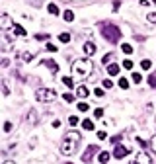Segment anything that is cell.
I'll return each mask as SVG.
<instances>
[{
	"label": "cell",
	"instance_id": "22",
	"mask_svg": "<svg viewBox=\"0 0 156 164\" xmlns=\"http://www.w3.org/2000/svg\"><path fill=\"white\" fill-rule=\"evenodd\" d=\"M121 51H123L125 55H131V53H133V47H131L129 43H123V45H121Z\"/></svg>",
	"mask_w": 156,
	"mask_h": 164
},
{
	"label": "cell",
	"instance_id": "18",
	"mask_svg": "<svg viewBox=\"0 0 156 164\" xmlns=\"http://www.w3.org/2000/svg\"><path fill=\"white\" fill-rule=\"evenodd\" d=\"M63 84L68 86V88H74V80H72L70 76H63Z\"/></svg>",
	"mask_w": 156,
	"mask_h": 164
},
{
	"label": "cell",
	"instance_id": "40",
	"mask_svg": "<svg viewBox=\"0 0 156 164\" xmlns=\"http://www.w3.org/2000/svg\"><path fill=\"white\" fill-rule=\"evenodd\" d=\"M94 115H96V117H102V115H104V110H102V107H98L96 112H94Z\"/></svg>",
	"mask_w": 156,
	"mask_h": 164
},
{
	"label": "cell",
	"instance_id": "17",
	"mask_svg": "<svg viewBox=\"0 0 156 164\" xmlns=\"http://www.w3.org/2000/svg\"><path fill=\"white\" fill-rule=\"evenodd\" d=\"M63 18H65L66 22H72V20H74V12H72V10H65Z\"/></svg>",
	"mask_w": 156,
	"mask_h": 164
},
{
	"label": "cell",
	"instance_id": "37",
	"mask_svg": "<svg viewBox=\"0 0 156 164\" xmlns=\"http://www.w3.org/2000/svg\"><path fill=\"white\" fill-rule=\"evenodd\" d=\"M4 131H6V133L12 131V123H10V121H6V123H4Z\"/></svg>",
	"mask_w": 156,
	"mask_h": 164
},
{
	"label": "cell",
	"instance_id": "10",
	"mask_svg": "<svg viewBox=\"0 0 156 164\" xmlns=\"http://www.w3.org/2000/svg\"><path fill=\"white\" fill-rule=\"evenodd\" d=\"M88 94H90V90H88L86 86H78L76 88V96L78 98H88Z\"/></svg>",
	"mask_w": 156,
	"mask_h": 164
},
{
	"label": "cell",
	"instance_id": "46",
	"mask_svg": "<svg viewBox=\"0 0 156 164\" xmlns=\"http://www.w3.org/2000/svg\"><path fill=\"white\" fill-rule=\"evenodd\" d=\"M2 164H16V162H12V160H4Z\"/></svg>",
	"mask_w": 156,
	"mask_h": 164
},
{
	"label": "cell",
	"instance_id": "27",
	"mask_svg": "<svg viewBox=\"0 0 156 164\" xmlns=\"http://www.w3.org/2000/svg\"><path fill=\"white\" fill-rule=\"evenodd\" d=\"M148 84H150V88H156V74H150L148 76Z\"/></svg>",
	"mask_w": 156,
	"mask_h": 164
},
{
	"label": "cell",
	"instance_id": "29",
	"mask_svg": "<svg viewBox=\"0 0 156 164\" xmlns=\"http://www.w3.org/2000/svg\"><path fill=\"white\" fill-rule=\"evenodd\" d=\"M78 110H80V112H88V110H90V105L84 104V102H80V104H78Z\"/></svg>",
	"mask_w": 156,
	"mask_h": 164
},
{
	"label": "cell",
	"instance_id": "43",
	"mask_svg": "<svg viewBox=\"0 0 156 164\" xmlns=\"http://www.w3.org/2000/svg\"><path fill=\"white\" fill-rule=\"evenodd\" d=\"M150 147H152V151H154V152H156V137H154V139H152V141H150Z\"/></svg>",
	"mask_w": 156,
	"mask_h": 164
},
{
	"label": "cell",
	"instance_id": "32",
	"mask_svg": "<svg viewBox=\"0 0 156 164\" xmlns=\"http://www.w3.org/2000/svg\"><path fill=\"white\" fill-rule=\"evenodd\" d=\"M22 59H24V61H27V63H29V61L33 59V53H24V55H22Z\"/></svg>",
	"mask_w": 156,
	"mask_h": 164
},
{
	"label": "cell",
	"instance_id": "7",
	"mask_svg": "<svg viewBox=\"0 0 156 164\" xmlns=\"http://www.w3.org/2000/svg\"><path fill=\"white\" fill-rule=\"evenodd\" d=\"M127 154H129V149H127L125 144H117L115 151H113V156L115 158H125Z\"/></svg>",
	"mask_w": 156,
	"mask_h": 164
},
{
	"label": "cell",
	"instance_id": "42",
	"mask_svg": "<svg viewBox=\"0 0 156 164\" xmlns=\"http://www.w3.org/2000/svg\"><path fill=\"white\" fill-rule=\"evenodd\" d=\"M35 39H49V35H43V33H39V35H35Z\"/></svg>",
	"mask_w": 156,
	"mask_h": 164
},
{
	"label": "cell",
	"instance_id": "35",
	"mask_svg": "<svg viewBox=\"0 0 156 164\" xmlns=\"http://www.w3.org/2000/svg\"><path fill=\"white\" fill-rule=\"evenodd\" d=\"M47 51H51V53H55V51H57V45H53V43H47Z\"/></svg>",
	"mask_w": 156,
	"mask_h": 164
},
{
	"label": "cell",
	"instance_id": "20",
	"mask_svg": "<svg viewBox=\"0 0 156 164\" xmlns=\"http://www.w3.org/2000/svg\"><path fill=\"white\" fill-rule=\"evenodd\" d=\"M111 61H113V55H111V53H107V55H104V59H102V63H104V65L107 66V65H111Z\"/></svg>",
	"mask_w": 156,
	"mask_h": 164
},
{
	"label": "cell",
	"instance_id": "33",
	"mask_svg": "<svg viewBox=\"0 0 156 164\" xmlns=\"http://www.w3.org/2000/svg\"><path fill=\"white\" fill-rule=\"evenodd\" d=\"M123 66L127 68V70H131V68H133V61H129V59H127V61H123Z\"/></svg>",
	"mask_w": 156,
	"mask_h": 164
},
{
	"label": "cell",
	"instance_id": "8",
	"mask_svg": "<svg viewBox=\"0 0 156 164\" xmlns=\"http://www.w3.org/2000/svg\"><path fill=\"white\" fill-rule=\"evenodd\" d=\"M135 164H152V158L146 154V152H139L135 158Z\"/></svg>",
	"mask_w": 156,
	"mask_h": 164
},
{
	"label": "cell",
	"instance_id": "38",
	"mask_svg": "<svg viewBox=\"0 0 156 164\" xmlns=\"http://www.w3.org/2000/svg\"><path fill=\"white\" fill-rule=\"evenodd\" d=\"M146 18H148V22H150V24H156V14H148Z\"/></svg>",
	"mask_w": 156,
	"mask_h": 164
},
{
	"label": "cell",
	"instance_id": "30",
	"mask_svg": "<svg viewBox=\"0 0 156 164\" xmlns=\"http://www.w3.org/2000/svg\"><path fill=\"white\" fill-rule=\"evenodd\" d=\"M68 123H70L72 127H76V125H78V117H76V115H70V117H68Z\"/></svg>",
	"mask_w": 156,
	"mask_h": 164
},
{
	"label": "cell",
	"instance_id": "39",
	"mask_svg": "<svg viewBox=\"0 0 156 164\" xmlns=\"http://www.w3.org/2000/svg\"><path fill=\"white\" fill-rule=\"evenodd\" d=\"M94 94H96L98 98H102V96H104V90H102V88H96V90H94Z\"/></svg>",
	"mask_w": 156,
	"mask_h": 164
},
{
	"label": "cell",
	"instance_id": "28",
	"mask_svg": "<svg viewBox=\"0 0 156 164\" xmlns=\"http://www.w3.org/2000/svg\"><path fill=\"white\" fill-rule=\"evenodd\" d=\"M2 92H4V96H8V94H10V88H8V82H6V80H2Z\"/></svg>",
	"mask_w": 156,
	"mask_h": 164
},
{
	"label": "cell",
	"instance_id": "19",
	"mask_svg": "<svg viewBox=\"0 0 156 164\" xmlns=\"http://www.w3.org/2000/svg\"><path fill=\"white\" fill-rule=\"evenodd\" d=\"M10 47H12V45H10V39L4 35V37H2V51H8Z\"/></svg>",
	"mask_w": 156,
	"mask_h": 164
},
{
	"label": "cell",
	"instance_id": "24",
	"mask_svg": "<svg viewBox=\"0 0 156 164\" xmlns=\"http://www.w3.org/2000/svg\"><path fill=\"white\" fill-rule=\"evenodd\" d=\"M47 10H49V14H53V16H57V14H58L57 4H49V6H47Z\"/></svg>",
	"mask_w": 156,
	"mask_h": 164
},
{
	"label": "cell",
	"instance_id": "21",
	"mask_svg": "<svg viewBox=\"0 0 156 164\" xmlns=\"http://www.w3.org/2000/svg\"><path fill=\"white\" fill-rule=\"evenodd\" d=\"M58 41L68 43V41H70V33H58Z\"/></svg>",
	"mask_w": 156,
	"mask_h": 164
},
{
	"label": "cell",
	"instance_id": "11",
	"mask_svg": "<svg viewBox=\"0 0 156 164\" xmlns=\"http://www.w3.org/2000/svg\"><path fill=\"white\" fill-rule=\"evenodd\" d=\"M43 65H47V66H49L53 74H55V72H58V65H57V63H55L53 59H47V61H43Z\"/></svg>",
	"mask_w": 156,
	"mask_h": 164
},
{
	"label": "cell",
	"instance_id": "4",
	"mask_svg": "<svg viewBox=\"0 0 156 164\" xmlns=\"http://www.w3.org/2000/svg\"><path fill=\"white\" fill-rule=\"evenodd\" d=\"M55 98H57V92L53 88H39V90H35V100L37 102H53Z\"/></svg>",
	"mask_w": 156,
	"mask_h": 164
},
{
	"label": "cell",
	"instance_id": "31",
	"mask_svg": "<svg viewBox=\"0 0 156 164\" xmlns=\"http://www.w3.org/2000/svg\"><path fill=\"white\" fill-rule=\"evenodd\" d=\"M104 88H107V90H111V88H113V82H111L109 78H105V80H104Z\"/></svg>",
	"mask_w": 156,
	"mask_h": 164
},
{
	"label": "cell",
	"instance_id": "48",
	"mask_svg": "<svg viewBox=\"0 0 156 164\" xmlns=\"http://www.w3.org/2000/svg\"><path fill=\"white\" fill-rule=\"evenodd\" d=\"M66 164H72V162H66Z\"/></svg>",
	"mask_w": 156,
	"mask_h": 164
},
{
	"label": "cell",
	"instance_id": "9",
	"mask_svg": "<svg viewBox=\"0 0 156 164\" xmlns=\"http://www.w3.org/2000/svg\"><path fill=\"white\" fill-rule=\"evenodd\" d=\"M96 43H94V41H86L84 43V53L86 55H94V53H96Z\"/></svg>",
	"mask_w": 156,
	"mask_h": 164
},
{
	"label": "cell",
	"instance_id": "15",
	"mask_svg": "<svg viewBox=\"0 0 156 164\" xmlns=\"http://www.w3.org/2000/svg\"><path fill=\"white\" fill-rule=\"evenodd\" d=\"M82 127H84L86 131H92V129H94V121H92V119H84V121H82Z\"/></svg>",
	"mask_w": 156,
	"mask_h": 164
},
{
	"label": "cell",
	"instance_id": "14",
	"mask_svg": "<svg viewBox=\"0 0 156 164\" xmlns=\"http://www.w3.org/2000/svg\"><path fill=\"white\" fill-rule=\"evenodd\" d=\"M98 160H100V164H105L107 160H109V152H107V151H102L100 154H98Z\"/></svg>",
	"mask_w": 156,
	"mask_h": 164
},
{
	"label": "cell",
	"instance_id": "47",
	"mask_svg": "<svg viewBox=\"0 0 156 164\" xmlns=\"http://www.w3.org/2000/svg\"><path fill=\"white\" fill-rule=\"evenodd\" d=\"M152 4H156V0H152Z\"/></svg>",
	"mask_w": 156,
	"mask_h": 164
},
{
	"label": "cell",
	"instance_id": "26",
	"mask_svg": "<svg viewBox=\"0 0 156 164\" xmlns=\"http://www.w3.org/2000/svg\"><path fill=\"white\" fill-rule=\"evenodd\" d=\"M150 66H152V63H150L148 59H144V61H141V68H144V70H148Z\"/></svg>",
	"mask_w": 156,
	"mask_h": 164
},
{
	"label": "cell",
	"instance_id": "16",
	"mask_svg": "<svg viewBox=\"0 0 156 164\" xmlns=\"http://www.w3.org/2000/svg\"><path fill=\"white\" fill-rule=\"evenodd\" d=\"M12 29H14V33H16V35H22V37L26 35V29H24L22 26H18V24H16V26H14Z\"/></svg>",
	"mask_w": 156,
	"mask_h": 164
},
{
	"label": "cell",
	"instance_id": "45",
	"mask_svg": "<svg viewBox=\"0 0 156 164\" xmlns=\"http://www.w3.org/2000/svg\"><path fill=\"white\" fill-rule=\"evenodd\" d=\"M53 127H55V129H57V127H61V121H58V119H55V121H53Z\"/></svg>",
	"mask_w": 156,
	"mask_h": 164
},
{
	"label": "cell",
	"instance_id": "36",
	"mask_svg": "<svg viewBox=\"0 0 156 164\" xmlns=\"http://www.w3.org/2000/svg\"><path fill=\"white\" fill-rule=\"evenodd\" d=\"M98 139H100V141H105V139H107L105 131H98Z\"/></svg>",
	"mask_w": 156,
	"mask_h": 164
},
{
	"label": "cell",
	"instance_id": "5",
	"mask_svg": "<svg viewBox=\"0 0 156 164\" xmlns=\"http://www.w3.org/2000/svg\"><path fill=\"white\" fill-rule=\"evenodd\" d=\"M14 26H16V24L12 22V18H10L8 14H2V16H0V27H2V29H10V27H14Z\"/></svg>",
	"mask_w": 156,
	"mask_h": 164
},
{
	"label": "cell",
	"instance_id": "34",
	"mask_svg": "<svg viewBox=\"0 0 156 164\" xmlns=\"http://www.w3.org/2000/svg\"><path fill=\"white\" fill-rule=\"evenodd\" d=\"M63 100L65 102H74V96L72 94H63Z\"/></svg>",
	"mask_w": 156,
	"mask_h": 164
},
{
	"label": "cell",
	"instance_id": "41",
	"mask_svg": "<svg viewBox=\"0 0 156 164\" xmlns=\"http://www.w3.org/2000/svg\"><path fill=\"white\" fill-rule=\"evenodd\" d=\"M123 139V135H115V137H111V143H119Z\"/></svg>",
	"mask_w": 156,
	"mask_h": 164
},
{
	"label": "cell",
	"instance_id": "25",
	"mask_svg": "<svg viewBox=\"0 0 156 164\" xmlns=\"http://www.w3.org/2000/svg\"><path fill=\"white\" fill-rule=\"evenodd\" d=\"M133 82H135V84H141V82H143V76H141V72H133Z\"/></svg>",
	"mask_w": 156,
	"mask_h": 164
},
{
	"label": "cell",
	"instance_id": "13",
	"mask_svg": "<svg viewBox=\"0 0 156 164\" xmlns=\"http://www.w3.org/2000/svg\"><path fill=\"white\" fill-rule=\"evenodd\" d=\"M27 121L31 125L37 123V113H35V110H29V112H27Z\"/></svg>",
	"mask_w": 156,
	"mask_h": 164
},
{
	"label": "cell",
	"instance_id": "6",
	"mask_svg": "<svg viewBox=\"0 0 156 164\" xmlns=\"http://www.w3.org/2000/svg\"><path fill=\"white\" fill-rule=\"evenodd\" d=\"M98 151H100V149H98L96 144H90V147L86 149V152L82 154V160H84V162H90V160H92V156H94V154H96Z\"/></svg>",
	"mask_w": 156,
	"mask_h": 164
},
{
	"label": "cell",
	"instance_id": "2",
	"mask_svg": "<svg viewBox=\"0 0 156 164\" xmlns=\"http://www.w3.org/2000/svg\"><path fill=\"white\" fill-rule=\"evenodd\" d=\"M92 70H94V65H92L90 59H78L72 63V76H76L78 80L92 76Z\"/></svg>",
	"mask_w": 156,
	"mask_h": 164
},
{
	"label": "cell",
	"instance_id": "44",
	"mask_svg": "<svg viewBox=\"0 0 156 164\" xmlns=\"http://www.w3.org/2000/svg\"><path fill=\"white\" fill-rule=\"evenodd\" d=\"M119 6H121V0H115V2H113V10H117Z\"/></svg>",
	"mask_w": 156,
	"mask_h": 164
},
{
	"label": "cell",
	"instance_id": "12",
	"mask_svg": "<svg viewBox=\"0 0 156 164\" xmlns=\"http://www.w3.org/2000/svg\"><path fill=\"white\" fill-rule=\"evenodd\" d=\"M107 74H109V76H117V74H119V66H117L115 63L107 65Z\"/></svg>",
	"mask_w": 156,
	"mask_h": 164
},
{
	"label": "cell",
	"instance_id": "1",
	"mask_svg": "<svg viewBox=\"0 0 156 164\" xmlns=\"http://www.w3.org/2000/svg\"><path fill=\"white\" fill-rule=\"evenodd\" d=\"M82 141V135L76 131H68L63 139V143H61V152L65 154V156H72V154H76L78 151V144Z\"/></svg>",
	"mask_w": 156,
	"mask_h": 164
},
{
	"label": "cell",
	"instance_id": "23",
	"mask_svg": "<svg viewBox=\"0 0 156 164\" xmlns=\"http://www.w3.org/2000/svg\"><path fill=\"white\" fill-rule=\"evenodd\" d=\"M119 88H123V90L129 88V80L125 78V76H123V78H119Z\"/></svg>",
	"mask_w": 156,
	"mask_h": 164
},
{
	"label": "cell",
	"instance_id": "3",
	"mask_svg": "<svg viewBox=\"0 0 156 164\" xmlns=\"http://www.w3.org/2000/svg\"><path fill=\"white\" fill-rule=\"evenodd\" d=\"M102 33H104V37L109 43H117L121 39V29L115 24H102Z\"/></svg>",
	"mask_w": 156,
	"mask_h": 164
}]
</instances>
